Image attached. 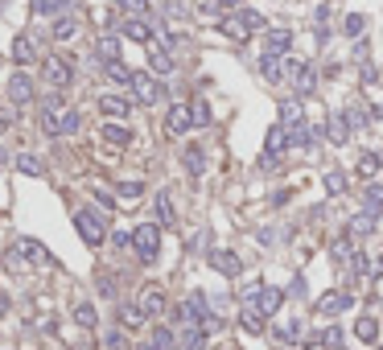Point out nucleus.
<instances>
[{
	"label": "nucleus",
	"instance_id": "7c9ffc66",
	"mask_svg": "<svg viewBox=\"0 0 383 350\" xmlns=\"http://www.w3.org/2000/svg\"><path fill=\"white\" fill-rule=\"evenodd\" d=\"M103 140H107V144H120V149H124V144H132V132H128L124 124H103Z\"/></svg>",
	"mask_w": 383,
	"mask_h": 350
},
{
	"label": "nucleus",
	"instance_id": "e433bc0d",
	"mask_svg": "<svg viewBox=\"0 0 383 350\" xmlns=\"http://www.w3.org/2000/svg\"><path fill=\"white\" fill-rule=\"evenodd\" d=\"M330 256H334V264H350V256H354V243L342 235V239H334V248H330Z\"/></svg>",
	"mask_w": 383,
	"mask_h": 350
},
{
	"label": "nucleus",
	"instance_id": "39448f33",
	"mask_svg": "<svg viewBox=\"0 0 383 350\" xmlns=\"http://www.w3.org/2000/svg\"><path fill=\"white\" fill-rule=\"evenodd\" d=\"M75 231L83 235V243L99 248V243H103V235H107V219H103V215H95V211H79V215H75Z\"/></svg>",
	"mask_w": 383,
	"mask_h": 350
},
{
	"label": "nucleus",
	"instance_id": "a19ab883",
	"mask_svg": "<svg viewBox=\"0 0 383 350\" xmlns=\"http://www.w3.org/2000/svg\"><path fill=\"white\" fill-rule=\"evenodd\" d=\"M363 198H367V211H375V215L383 211V185H367Z\"/></svg>",
	"mask_w": 383,
	"mask_h": 350
},
{
	"label": "nucleus",
	"instance_id": "393cba45",
	"mask_svg": "<svg viewBox=\"0 0 383 350\" xmlns=\"http://www.w3.org/2000/svg\"><path fill=\"white\" fill-rule=\"evenodd\" d=\"M326 136H330V144H346V140H350V124H346V116H330Z\"/></svg>",
	"mask_w": 383,
	"mask_h": 350
},
{
	"label": "nucleus",
	"instance_id": "4be33fe9",
	"mask_svg": "<svg viewBox=\"0 0 383 350\" xmlns=\"http://www.w3.org/2000/svg\"><path fill=\"white\" fill-rule=\"evenodd\" d=\"M177 350H206V330H202V326H186Z\"/></svg>",
	"mask_w": 383,
	"mask_h": 350
},
{
	"label": "nucleus",
	"instance_id": "473e14b6",
	"mask_svg": "<svg viewBox=\"0 0 383 350\" xmlns=\"http://www.w3.org/2000/svg\"><path fill=\"white\" fill-rule=\"evenodd\" d=\"M363 29H367V17H363V13H346L342 33H346V38H363Z\"/></svg>",
	"mask_w": 383,
	"mask_h": 350
},
{
	"label": "nucleus",
	"instance_id": "c756f323",
	"mask_svg": "<svg viewBox=\"0 0 383 350\" xmlns=\"http://www.w3.org/2000/svg\"><path fill=\"white\" fill-rule=\"evenodd\" d=\"M75 33H79V21L75 17H58L54 21V42H70Z\"/></svg>",
	"mask_w": 383,
	"mask_h": 350
},
{
	"label": "nucleus",
	"instance_id": "aec40b11",
	"mask_svg": "<svg viewBox=\"0 0 383 350\" xmlns=\"http://www.w3.org/2000/svg\"><path fill=\"white\" fill-rule=\"evenodd\" d=\"M280 124H285V128H297V124H305L301 95H293V99H285V103H280Z\"/></svg>",
	"mask_w": 383,
	"mask_h": 350
},
{
	"label": "nucleus",
	"instance_id": "cd10ccee",
	"mask_svg": "<svg viewBox=\"0 0 383 350\" xmlns=\"http://www.w3.org/2000/svg\"><path fill=\"white\" fill-rule=\"evenodd\" d=\"M354 338H359V342H375V338H380V321H375V317H359V321H354Z\"/></svg>",
	"mask_w": 383,
	"mask_h": 350
},
{
	"label": "nucleus",
	"instance_id": "bb28decb",
	"mask_svg": "<svg viewBox=\"0 0 383 350\" xmlns=\"http://www.w3.org/2000/svg\"><path fill=\"white\" fill-rule=\"evenodd\" d=\"M99 66H103V75H107V79H112V83H132V70H128L124 62H120V58H112V62H99Z\"/></svg>",
	"mask_w": 383,
	"mask_h": 350
},
{
	"label": "nucleus",
	"instance_id": "f257e3e1",
	"mask_svg": "<svg viewBox=\"0 0 383 350\" xmlns=\"http://www.w3.org/2000/svg\"><path fill=\"white\" fill-rule=\"evenodd\" d=\"M83 124V116L75 112V107H42V132L45 136H75Z\"/></svg>",
	"mask_w": 383,
	"mask_h": 350
},
{
	"label": "nucleus",
	"instance_id": "423d86ee",
	"mask_svg": "<svg viewBox=\"0 0 383 350\" xmlns=\"http://www.w3.org/2000/svg\"><path fill=\"white\" fill-rule=\"evenodd\" d=\"M285 149H289V128H285V124H272V128H268V140H264V157H260V165L272 169V165L280 161Z\"/></svg>",
	"mask_w": 383,
	"mask_h": 350
},
{
	"label": "nucleus",
	"instance_id": "37998d69",
	"mask_svg": "<svg viewBox=\"0 0 383 350\" xmlns=\"http://www.w3.org/2000/svg\"><path fill=\"white\" fill-rule=\"evenodd\" d=\"M17 165H21V169H25V174L42 177V161H38V157H33V153H21V157H17Z\"/></svg>",
	"mask_w": 383,
	"mask_h": 350
},
{
	"label": "nucleus",
	"instance_id": "603ef678",
	"mask_svg": "<svg viewBox=\"0 0 383 350\" xmlns=\"http://www.w3.org/2000/svg\"><path fill=\"white\" fill-rule=\"evenodd\" d=\"M4 309H8V301H4V293H0V313H4Z\"/></svg>",
	"mask_w": 383,
	"mask_h": 350
},
{
	"label": "nucleus",
	"instance_id": "09e8293b",
	"mask_svg": "<svg viewBox=\"0 0 383 350\" xmlns=\"http://www.w3.org/2000/svg\"><path fill=\"white\" fill-rule=\"evenodd\" d=\"M75 321H79V326H87V330H91V326H95V321H99V317H95V309H91V305H79V309H75Z\"/></svg>",
	"mask_w": 383,
	"mask_h": 350
},
{
	"label": "nucleus",
	"instance_id": "5701e85b",
	"mask_svg": "<svg viewBox=\"0 0 383 350\" xmlns=\"http://www.w3.org/2000/svg\"><path fill=\"white\" fill-rule=\"evenodd\" d=\"M140 350H177V338H173V330L157 326V330H153V338H149Z\"/></svg>",
	"mask_w": 383,
	"mask_h": 350
},
{
	"label": "nucleus",
	"instance_id": "ea45409f",
	"mask_svg": "<svg viewBox=\"0 0 383 350\" xmlns=\"http://www.w3.org/2000/svg\"><path fill=\"white\" fill-rule=\"evenodd\" d=\"M103 350H132L128 347V334L124 330H107V334H103Z\"/></svg>",
	"mask_w": 383,
	"mask_h": 350
},
{
	"label": "nucleus",
	"instance_id": "1a4fd4ad",
	"mask_svg": "<svg viewBox=\"0 0 383 350\" xmlns=\"http://www.w3.org/2000/svg\"><path fill=\"white\" fill-rule=\"evenodd\" d=\"M350 305H354L350 289H330V293H322V297H317V317H334V313H346Z\"/></svg>",
	"mask_w": 383,
	"mask_h": 350
},
{
	"label": "nucleus",
	"instance_id": "c03bdc74",
	"mask_svg": "<svg viewBox=\"0 0 383 350\" xmlns=\"http://www.w3.org/2000/svg\"><path fill=\"white\" fill-rule=\"evenodd\" d=\"M301 326L297 321H285V326H276V342H297Z\"/></svg>",
	"mask_w": 383,
	"mask_h": 350
},
{
	"label": "nucleus",
	"instance_id": "2eb2a0df",
	"mask_svg": "<svg viewBox=\"0 0 383 350\" xmlns=\"http://www.w3.org/2000/svg\"><path fill=\"white\" fill-rule=\"evenodd\" d=\"M136 305H140V313H144V317H161L170 301H165V293H161V289H144Z\"/></svg>",
	"mask_w": 383,
	"mask_h": 350
},
{
	"label": "nucleus",
	"instance_id": "a878e982",
	"mask_svg": "<svg viewBox=\"0 0 383 350\" xmlns=\"http://www.w3.org/2000/svg\"><path fill=\"white\" fill-rule=\"evenodd\" d=\"M239 326L248 330V334H264V313L255 305H243V313H239Z\"/></svg>",
	"mask_w": 383,
	"mask_h": 350
},
{
	"label": "nucleus",
	"instance_id": "72a5a7b5",
	"mask_svg": "<svg viewBox=\"0 0 383 350\" xmlns=\"http://www.w3.org/2000/svg\"><path fill=\"white\" fill-rule=\"evenodd\" d=\"M380 169H383L380 153H363V157H359V177H375Z\"/></svg>",
	"mask_w": 383,
	"mask_h": 350
},
{
	"label": "nucleus",
	"instance_id": "58836bf2",
	"mask_svg": "<svg viewBox=\"0 0 383 350\" xmlns=\"http://www.w3.org/2000/svg\"><path fill=\"white\" fill-rule=\"evenodd\" d=\"M190 120H194V128H206V124H211V107H206L202 99H194V103H190Z\"/></svg>",
	"mask_w": 383,
	"mask_h": 350
},
{
	"label": "nucleus",
	"instance_id": "c9c22d12",
	"mask_svg": "<svg viewBox=\"0 0 383 350\" xmlns=\"http://www.w3.org/2000/svg\"><path fill=\"white\" fill-rule=\"evenodd\" d=\"M140 194H144V181H120V185H116V198H120V202H136Z\"/></svg>",
	"mask_w": 383,
	"mask_h": 350
},
{
	"label": "nucleus",
	"instance_id": "f03ea898",
	"mask_svg": "<svg viewBox=\"0 0 383 350\" xmlns=\"http://www.w3.org/2000/svg\"><path fill=\"white\" fill-rule=\"evenodd\" d=\"M218 29H223L231 42H243V38H252V33H260V29H264V17H260L255 8H243V4H239V8H235V13L218 25Z\"/></svg>",
	"mask_w": 383,
	"mask_h": 350
},
{
	"label": "nucleus",
	"instance_id": "ddd939ff",
	"mask_svg": "<svg viewBox=\"0 0 383 350\" xmlns=\"http://www.w3.org/2000/svg\"><path fill=\"white\" fill-rule=\"evenodd\" d=\"M285 305V293L276 289V284H260V297H255V309L264 313V317H272L276 309Z\"/></svg>",
	"mask_w": 383,
	"mask_h": 350
},
{
	"label": "nucleus",
	"instance_id": "4468645a",
	"mask_svg": "<svg viewBox=\"0 0 383 350\" xmlns=\"http://www.w3.org/2000/svg\"><path fill=\"white\" fill-rule=\"evenodd\" d=\"M13 62H17V66L38 62V45H33V38H29V33H17V38H13Z\"/></svg>",
	"mask_w": 383,
	"mask_h": 350
},
{
	"label": "nucleus",
	"instance_id": "49530a36",
	"mask_svg": "<svg viewBox=\"0 0 383 350\" xmlns=\"http://www.w3.org/2000/svg\"><path fill=\"white\" fill-rule=\"evenodd\" d=\"M317 342H322L326 350H338V347H342V330H338V326H330V330H326V334H322Z\"/></svg>",
	"mask_w": 383,
	"mask_h": 350
},
{
	"label": "nucleus",
	"instance_id": "c85d7f7f",
	"mask_svg": "<svg viewBox=\"0 0 383 350\" xmlns=\"http://www.w3.org/2000/svg\"><path fill=\"white\" fill-rule=\"evenodd\" d=\"M17 252H21L29 264H45V260H50V256H45V248L38 243V239H21V243H17Z\"/></svg>",
	"mask_w": 383,
	"mask_h": 350
},
{
	"label": "nucleus",
	"instance_id": "9b49d317",
	"mask_svg": "<svg viewBox=\"0 0 383 350\" xmlns=\"http://www.w3.org/2000/svg\"><path fill=\"white\" fill-rule=\"evenodd\" d=\"M285 70H289L285 54H260V75H264L268 83H285Z\"/></svg>",
	"mask_w": 383,
	"mask_h": 350
},
{
	"label": "nucleus",
	"instance_id": "6ab92c4d",
	"mask_svg": "<svg viewBox=\"0 0 383 350\" xmlns=\"http://www.w3.org/2000/svg\"><path fill=\"white\" fill-rule=\"evenodd\" d=\"M289 45H293L289 29H268L264 33V54H289Z\"/></svg>",
	"mask_w": 383,
	"mask_h": 350
},
{
	"label": "nucleus",
	"instance_id": "4c0bfd02",
	"mask_svg": "<svg viewBox=\"0 0 383 350\" xmlns=\"http://www.w3.org/2000/svg\"><path fill=\"white\" fill-rule=\"evenodd\" d=\"M350 231H354V235H371V231H375V211H363V215H354Z\"/></svg>",
	"mask_w": 383,
	"mask_h": 350
},
{
	"label": "nucleus",
	"instance_id": "3c124183",
	"mask_svg": "<svg viewBox=\"0 0 383 350\" xmlns=\"http://www.w3.org/2000/svg\"><path fill=\"white\" fill-rule=\"evenodd\" d=\"M214 4H218V8H239L243 0H214Z\"/></svg>",
	"mask_w": 383,
	"mask_h": 350
},
{
	"label": "nucleus",
	"instance_id": "a211bd4d",
	"mask_svg": "<svg viewBox=\"0 0 383 350\" xmlns=\"http://www.w3.org/2000/svg\"><path fill=\"white\" fill-rule=\"evenodd\" d=\"M211 264H214V272H223V276H239L243 272V260L235 252H211Z\"/></svg>",
	"mask_w": 383,
	"mask_h": 350
},
{
	"label": "nucleus",
	"instance_id": "f704fd0d",
	"mask_svg": "<svg viewBox=\"0 0 383 350\" xmlns=\"http://www.w3.org/2000/svg\"><path fill=\"white\" fill-rule=\"evenodd\" d=\"M95 54H99V62H112V58H120V42H116V38L107 33V38H99Z\"/></svg>",
	"mask_w": 383,
	"mask_h": 350
},
{
	"label": "nucleus",
	"instance_id": "9d476101",
	"mask_svg": "<svg viewBox=\"0 0 383 350\" xmlns=\"http://www.w3.org/2000/svg\"><path fill=\"white\" fill-rule=\"evenodd\" d=\"M8 99H13V103H17V107H25V103H33V79H29V75H21V70H17V75H13V79H8Z\"/></svg>",
	"mask_w": 383,
	"mask_h": 350
},
{
	"label": "nucleus",
	"instance_id": "79ce46f5",
	"mask_svg": "<svg viewBox=\"0 0 383 350\" xmlns=\"http://www.w3.org/2000/svg\"><path fill=\"white\" fill-rule=\"evenodd\" d=\"M157 219L170 227L173 222V202H170V194H157Z\"/></svg>",
	"mask_w": 383,
	"mask_h": 350
},
{
	"label": "nucleus",
	"instance_id": "de8ad7c7",
	"mask_svg": "<svg viewBox=\"0 0 383 350\" xmlns=\"http://www.w3.org/2000/svg\"><path fill=\"white\" fill-rule=\"evenodd\" d=\"M120 8H124L128 17H144L149 13V0H120Z\"/></svg>",
	"mask_w": 383,
	"mask_h": 350
},
{
	"label": "nucleus",
	"instance_id": "412c9836",
	"mask_svg": "<svg viewBox=\"0 0 383 350\" xmlns=\"http://www.w3.org/2000/svg\"><path fill=\"white\" fill-rule=\"evenodd\" d=\"M181 165H186L194 177H202V174H206V153H202L198 144H190V149L181 153Z\"/></svg>",
	"mask_w": 383,
	"mask_h": 350
},
{
	"label": "nucleus",
	"instance_id": "0eeeda50",
	"mask_svg": "<svg viewBox=\"0 0 383 350\" xmlns=\"http://www.w3.org/2000/svg\"><path fill=\"white\" fill-rule=\"evenodd\" d=\"M132 95H136V103H144V107H153V103H161V95H165V87L153 79V75H136L132 70Z\"/></svg>",
	"mask_w": 383,
	"mask_h": 350
},
{
	"label": "nucleus",
	"instance_id": "f8f14e48",
	"mask_svg": "<svg viewBox=\"0 0 383 350\" xmlns=\"http://www.w3.org/2000/svg\"><path fill=\"white\" fill-rule=\"evenodd\" d=\"M190 128H194V120H190V107H186V103H173L170 116H165V132H170V136H186Z\"/></svg>",
	"mask_w": 383,
	"mask_h": 350
},
{
	"label": "nucleus",
	"instance_id": "6e6552de",
	"mask_svg": "<svg viewBox=\"0 0 383 350\" xmlns=\"http://www.w3.org/2000/svg\"><path fill=\"white\" fill-rule=\"evenodd\" d=\"M285 75L293 79V91H297V95H313V91H317V70H313V62H289Z\"/></svg>",
	"mask_w": 383,
	"mask_h": 350
},
{
	"label": "nucleus",
	"instance_id": "dca6fc26",
	"mask_svg": "<svg viewBox=\"0 0 383 350\" xmlns=\"http://www.w3.org/2000/svg\"><path fill=\"white\" fill-rule=\"evenodd\" d=\"M128 112H132L128 99H120V95H99V116H107V120H124Z\"/></svg>",
	"mask_w": 383,
	"mask_h": 350
},
{
	"label": "nucleus",
	"instance_id": "f3484780",
	"mask_svg": "<svg viewBox=\"0 0 383 350\" xmlns=\"http://www.w3.org/2000/svg\"><path fill=\"white\" fill-rule=\"evenodd\" d=\"M120 33H124V38H132V42H153V25H149L144 17H124Z\"/></svg>",
	"mask_w": 383,
	"mask_h": 350
},
{
	"label": "nucleus",
	"instance_id": "8fccbe9b",
	"mask_svg": "<svg viewBox=\"0 0 383 350\" xmlns=\"http://www.w3.org/2000/svg\"><path fill=\"white\" fill-rule=\"evenodd\" d=\"M99 293H103V297H116V280H112V276H99Z\"/></svg>",
	"mask_w": 383,
	"mask_h": 350
},
{
	"label": "nucleus",
	"instance_id": "2f4dec72",
	"mask_svg": "<svg viewBox=\"0 0 383 350\" xmlns=\"http://www.w3.org/2000/svg\"><path fill=\"white\" fill-rule=\"evenodd\" d=\"M144 321H149V317L140 313V305H120V326H124V330H136V326H144Z\"/></svg>",
	"mask_w": 383,
	"mask_h": 350
},
{
	"label": "nucleus",
	"instance_id": "b1692460",
	"mask_svg": "<svg viewBox=\"0 0 383 350\" xmlns=\"http://www.w3.org/2000/svg\"><path fill=\"white\" fill-rule=\"evenodd\" d=\"M149 66H153L157 75H173V58H170V50H165V45H153V50H149Z\"/></svg>",
	"mask_w": 383,
	"mask_h": 350
},
{
	"label": "nucleus",
	"instance_id": "20e7f679",
	"mask_svg": "<svg viewBox=\"0 0 383 350\" xmlns=\"http://www.w3.org/2000/svg\"><path fill=\"white\" fill-rule=\"evenodd\" d=\"M42 79L54 91H66V87H70V79H75V66H70L62 54H45V58H42Z\"/></svg>",
	"mask_w": 383,
	"mask_h": 350
},
{
	"label": "nucleus",
	"instance_id": "a18cd8bd",
	"mask_svg": "<svg viewBox=\"0 0 383 350\" xmlns=\"http://www.w3.org/2000/svg\"><path fill=\"white\" fill-rule=\"evenodd\" d=\"M326 190H330V194H342V190H346V174H342V169H330V174H326Z\"/></svg>",
	"mask_w": 383,
	"mask_h": 350
},
{
	"label": "nucleus",
	"instance_id": "7ed1b4c3",
	"mask_svg": "<svg viewBox=\"0 0 383 350\" xmlns=\"http://www.w3.org/2000/svg\"><path fill=\"white\" fill-rule=\"evenodd\" d=\"M132 248H136V256L144 264H153L157 252H161V227H157V222H140V227L132 231Z\"/></svg>",
	"mask_w": 383,
	"mask_h": 350
}]
</instances>
